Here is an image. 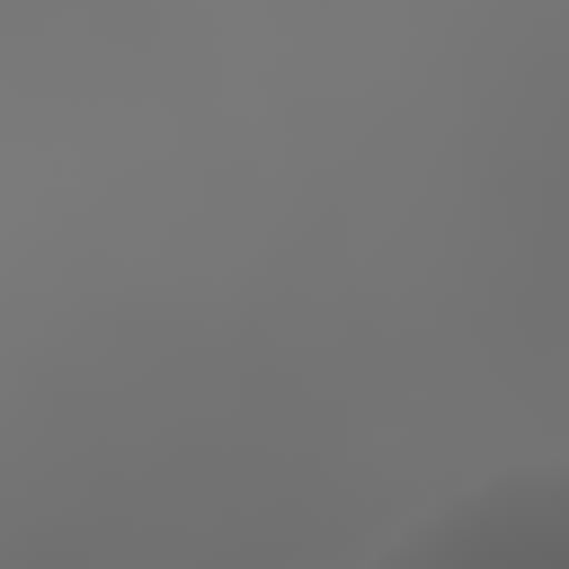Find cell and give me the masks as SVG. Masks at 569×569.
<instances>
[{
	"label": "cell",
	"mask_w": 569,
	"mask_h": 569,
	"mask_svg": "<svg viewBox=\"0 0 569 569\" xmlns=\"http://www.w3.org/2000/svg\"><path fill=\"white\" fill-rule=\"evenodd\" d=\"M560 551H569V471L551 462L498 471L391 542V560H498V569H551Z\"/></svg>",
	"instance_id": "obj_1"
}]
</instances>
